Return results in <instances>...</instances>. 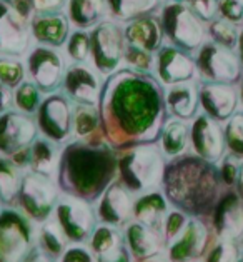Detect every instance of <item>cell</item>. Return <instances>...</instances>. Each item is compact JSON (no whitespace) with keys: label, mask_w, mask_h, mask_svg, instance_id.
Segmentation results:
<instances>
[{"label":"cell","mask_w":243,"mask_h":262,"mask_svg":"<svg viewBox=\"0 0 243 262\" xmlns=\"http://www.w3.org/2000/svg\"><path fill=\"white\" fill-rule=\"evenodd\" d=\"M223 134L228 152L238 161H243V112H235L227 120Z\"/></svg>","instance_id":"37"},{"label":"cell","mask_w":243,"mask_h":262,"mask_svg":"<svg viewBox=\"0 0 243 262\" xmlns=\"http://www.w3.org/2000/svg\"><path fill=\"white\" fill-rule=\"evenodd\" d=\"M22 177L23 170L10 157L0 156V201L4 206H12L17 201Z\"/></svg>","instance_id":"33"},{"label":"cell","mask_w":243,"mask_h":262,"mask_svg":"<svg viewBox=\"0 0 243 262\" xmlns=\"http://www.w3.org/2000/svg\"><path fill=\"white\" fill-rule=\"evenodd\" d=\"M190 145V127L185 120L170 119L165 122L158 137V147L162 154L168 159L180 157L187 152Z\"/></svg>","instance_id":"29"},{"label":"cell","mask_w":243,"mask_h":262,"mask_svg":"<svg viewBox=\"0 0 243 262\" xmlns=\"http://www.w3.org/2000/svg\"><path fill=\"white\" fill-rule=\"evenodd\" d=\"M14 107V89H10L0 82V114L9 112Z\"/></svg>","instance_id":"48"},{"label":"cell","mask_w":243,"mask_h":262,"mask_svg":"<svg viewBox=\"0 0 243 262\" xmlns=\"http://www.w3.org/2000/svg\"><path fill=\"white\" fill-rule=\"evenodd\" d=\"M118 152L117 181L132 195H140L155 190L162 185L165 167V156L157 144L133 145Z\"/></svg>","instance_id":"4"},{"label":"cell","mask_w":243,"mask_h":262,"mask_svg":"<svg viewBox=\"0 0 243 262\" xmlns=\"http://www.w3.org/2000/svg\"><path fill=\"white\" fill-rule=\"evenodd\" d=\"M42 91L32 80H23L14 89V104L17 111L27 116H35L42 104Z\"/></svg>","instance_id":"35"},{"label":"cell","mask_w":243,"mask_h":262,"mask_svg":"<svg viewBox=\"0 0 243 262\" xmlns=\"http://www.w3.org/2000/svg\"><path fill=\"white\" fill-rule=\"evenodd\" d=\"M125 37L120 25L104 20L90 32V59L102 77H108L124 62Z\"/></svg>","instance_id":"12"},{"label":"cell","mask_w":243,"mask_h":262,"mask_svg":"<svg viewBox=\"0 0 243 262\" xmlns=\"http://www.w3.org/2000/svg\"><path fill=\"white\" fill-rule=\"evenodd\" d=\"M25 80V66L18 57L0 55V82L10 89H15Z\"/></svg>","instance_id":"40"},{"label":"cell","mask_w":243,"mask_h":262,"mask_svg":"<svg viewBox=\"0 0 243 262\" xmlns=\"http://www.w3.org/2000/svg\"><path fill=\"white\" fill-rule=\"evenodd\" d=\"M238 260V249L235 242L230 239H220L210 254L207 255L205 262H236Z\"/></svg>","instance_id":"42"},{"label":"cell","mask_w":243,"mask_h":262,"mask_svg":"<svg viewBox=\"0 0 243 262\" xmlns=\"http://www.w3.org/2000/svg\"><path fill=\"white\" fill-rule=\"evenodd\" d=\"M190 144L195 156L216 164L225 156V134L216 122L207 114H200L190 125Z\"/></svg>","instance_id":"17"},{"label":"cell","mask_w":243,"mask_h":262,"mask_svg":"<svg viewBox=\"0 0 243 262\" xmlns=\"http://www.w3.org/2000/svg\"><path fill=\"white\" fill-rule=\"evenodd\" d=\"M124 62L127 63V67L133 70L155 74V54H152L145 49L130 46L127 42L124 47Z\"/></svg>","instance_id":"39"},{"label":"cell","mask_w":243,"mask_h":262,"mask_svg":"<svg viewBox=\"0 0 243 262\" xmlns=\"http://www.w3.org/2000/svg\"><path fill=\"white\" fill-rule=\"evenodd\" d=\"M121 232H124L125 246L132 254L133 260H145L152 255L162 254L165 249L163 234L133 217L125 224Z\"/></svg>","instance_id":"21"},{"label":"cell","mask_w":243,"mask_h":262,"mask_svg":"<svg viewBox=\"0 0 243 262\" xmlns=\"http://www.w3.org/2000/svg\"><path fill=\"white\" fill-rule=\"evenodd\" d=\"M52 217L60 226L68 244H88L99 224L92 202L67 194L60 195Z\"/></svg>","instance_id":"9"},{"label":"cell","mask_w":243,"mask_h":262,"mask_svg":"<svg viewBox=\"0 0 243 262\" xmlns=\"http://www.w3.org/2000/svg\"><path fill=\"white\" fill-rule=\"evenodd\" d=\"M142 262H168V260H167V257H163L162 254H157V255H152V257L145 259Z\"/></svg>","instance_id":"51"},{"label":"cell","mask_w":243,"mask_h":262,"mask_svg":"<svg viewBox=\"0 0 243 262\" xmlns=\"http://www.w3.org/2000/svg\"><path fill=\"white\" fill-rule=\"evenodd\" d=\"M238 57H240V62H241V66H243V29L240 32V39H238Z\"/></svg>","instance_id":"52"},{"label":"cell","mask_w":243,"mask_h":262,"mask_svg":"<svg viewBox=\"0 0 243 262\" xmlns=\"http://www.w3.org/2000/svg\"><path fill=\"white\" fill-rule=\"evenodd\" d=\"M212 224L220 239L235 241L243 234V199L238 192L222 194L212 212Z\"/></svg>","instance_id":"22"},{"label":"cell","mask_w":243,"mask_h":262,"mask_svg":"<svg viewBox=\"0 0 243 262\" xmlns=\"http://www.w3.org/2000/svg\"><path fill=\"white\" fill-rule=\"evenodd\" d=\"M202 22H212L218 15V0H185Z\"/></svg>","instance_id":"46"},{"label":"cell","mask_w":243,"mask_h":262,"mask_svg":"<svg viewBox=\"0 0 243 262\" xmlns=\"http://www.w3.org/2000/svg\"><path fill=\"white\" fill-rule=\"evenodd\" d=\"M57 262H95V255L88 244H68Z\"/></svg>","instance_id":"45"},{"label":"cell","mask_w":243,"mask_h":262,"mask_svg":"<svg viewBox=\"0 0 243 262\" xmlns=\"http://www.w3.org/2000/svg\"><path fill=\"white\" fill-rule=\"evenodd\" d=\"M236 190H238V195L243 199V164L240 165V174H238V181H236Z\"/></svg>","instance_id":"50"},{"label":"cell","mask_w":243,"mask_h":262,"mask_svg":"<svg viewBox=\"0 0 243 262\" xmlns=\"http://www.w3.org/2000/svg\"><path fill=\"white\" fill-rule=\"evenodd\" d=\"M208 35L212 42L218 43V46L235 50L238 47V39H240V32L236 29V25L225 20V18H215V20L208 22Z\"/></svg>","instance_id":"36"},{"label":"cell","mask_w":243,"mask_h":262,"mask_svg":"<svg viewBox=\"0 0 243 262\" xmlns=\"http://www.w3.org/2000/svg\"><path fill=\"white\" fill-rule=\"evenodd\" d=\"M102 87L104 82L97 69L87 63H72L65 69L60 89L72 104L99 107Z\"/></svg>","instance_id":"14"},{"label":"cell","mask_w":243,"mask_h":262,"mask_svg":"<svg viewBox=\"0 0 243 262\" xmlns=\"http://www.w3.org/2000/svg\"><path fill=\"white\" fill-rule=\"evenodd\" d=\"M99 224L124 227L133 217V195L118 181H113L93 202Z\"/></svg>","instance_id":"19"},{"label":"cell","mask_w":243,"mask_h":262,"mask_svg":"<svg viewBox=\"0 0 243 262\" xmlns=\"http://www.w3.org/2000/svg\"><path fill=\"white\" fill-rule=\"evenodd\" d=\"M2 206H4V204H2V201H0V209H2Z\"/></svg>","instance_id":"54"},{"label":"cell","mask_w":243,"mask_h":262,"mask_svg":"<svg viewBox=\"0 0 243 262\" xmlns=\"http://www.w3.org/2000/svg\"><path fill=\"white\" fill-rule=\"evenodd\" d=\"M37 246L55 260H59V257L63 254V251L67 249L68 241H67L65 235H63L60 226L55 222L54 217L45 221V222L38 224Z\"/></svg>","instance_id":"32"},{"label":"cell","mask_w":243,"mask_h":262,"mask_svg":"<svg viewBox=\"0 0 243 262\" xmlns=\"http://www.w3.org/2000/svg\"><path fill=\"white\" fill-rule=\"evenodd\" d=\"M67 17L77 29L88 30L105 20V0H67Z\"/></svg>","instance_id":"28"},{"label":"cell","mask_w":243,"mask_h":262,"mask_svg":"<svg viewBox=\"0 0 243 262\" xmlns=\"http://www.w3.org/2000/svg\"><path fill=\"white\" fill-rule=\"evenodd\" d=\"M220 179L223 185L227 187H233L236 185V181H238V174H240V165H238V159L233 157L232 154L228 156H223L222 157V162H220Z\"/></svg>","instance_id":"44"},{"label":"cell","mask_w":243,"mask_h":262,"mask_svg":"<svg viewBox=\"0 0 243 262\" xmlns=\"http://www.w3.org/2000/svg\"><path fill=\"white\" fill-rule=\"evenodd\" d=\"M35 14H50V12H62L67 5V0H30Z\"/></svg>","instance_id":"47"},{"label":"cell","mask_w":243,"mask_h":262,"mask_svg":"<svg viewBox=\"0 0 243 262\" xmlns=\"http://www.w3.org/2000/svg\"><path fill=\"white\" fill-rule=\"evenodd\" d=\"M62 147L50 140L47 137L40 136L32 142L30 145V165L29 170L37 172V174L54 177L57 181L59 174V164H60Z\"/></svg>","instance_id":"27"},{"label":"cell","mask_w":243,"mask_h":262,"mask_svg":"<svg viewBox=\"0 0 243 262\" xmlns=\"http://www.w3.org/2000/svg\"><path fill=\"white\" fill-rule=\"evenodd\" d=\"M97 134L102 136L99 107L74 104V137L88 140Z\"/></svg>","instance_id":"34"},{"label":"cell","mask_w":243,"mask_h":262,"mask_svg":"<svg viewBox=\"0 0 243 262\" xmlns=\"http://www.w3.org/2000/svg\"><path fill=\"white\" fill-rule=\"evenodd\" d=\"M88 247L92 249L95 260H99L118 254L127 246L124 241V232L118 231V227L108 226V224H97L88 239Z\"/></svg>","instance_id":"30"},{"label":"cell","mask_w":243,"mask_h":262,"mask_svg":"<svg viewBox=\"0 0 243 262\" xmlns=\"http://www.w3.org/2000/svg\"><path fill=\"white\" fill-rule=\"evenodd\" d=\"M37 134L38 127L32 116L14 108L0 114V156L12 157L15 152L30 147Z\"/></svg>","instance_id":"15"},{"label":"cell","mask_w":243,"mask_h":262,"mask_svg":"<svg viewBox=\"0 0 243 262\" xmlns=\"http://www.w3.org/2000/svg\"><path fill=\"white\" fill-rule=\"evenodd\" d=\"M27 74L42 94H54L62 87L65 66L59 50L37 43L27 55Z\"/></svg>","instance_id":"13"},{"label":"cell","mask_w":243,"mask_h":262,"mask_svg":"<svg viewBox=\"0 0 243 262\" xmlns=\"http://www.w3.org/2000/svg\"><path fill=\"white\" fill-rule=\"evenodd\" d=\"M155 75L165 87L191 82L197 75L195 59L172 43L162 46L155 54Z\"/></svg>","instance_id":"16"},{"label":"cell","mask_w":243,"mask_h":262,"mask_svg":"<svg viewBox=\"0 0 243 262\" xmlns=\"http://www.w3.org/2000/svg\"><path fill=\"white\" fill-rule=\"evenodd\" d=\"M67 55L74 60V63H85L90 59V32L77 29L68 35L65 43Z\"/></svg>","instance_id":"38"},{"label":"cell","mask_w":243,"mask_h":262,"mask_svg":"<svg viewBox=\"0 0 243 262\" xmlns=\"http://www.w3.org/2000/svg\"><path fill=\"white\" fill-rule=\"evenodd\" d=\"M165 105H167L168 116L172 117L185 120V122L195 119L200 102H198V87L193 84V80L167 87Z\"/></svg>","instance_id":"25"},{"label":"cell","mask_w":243,"mask_h":262,"mask_svg":"<svg viewBox=\"0 0 243 262\" xmlns=\"http://www.w3.org/2000/svg\"><path fill=\"white\" fill-rule=\"evenodd\" d=\"M238 99H240V104L243 107V79L240 80V91H238Z\"/></svg>","instance_id":"53"},{"label":"cell","mask_w":243,"mask_h":262,"mask_svg":"<svg viewBox=\"0 0 243 262\" xmlns=\"http://www.w3.org/2000/svg\"><path fill=\"white\" fill-rule=\"evenodd\" d=\"M105 4L113 18L130 22L137 17L153 14L162 0H105Z\"/></svg>","instance_id":"31"},{"label":"cell","mask_w":243,"mask_h":262,"mask_svg":"<svg viewBox=\"0 0 243 262\" xmlns=\"http://www.w3.org/2000/svg\"><path fill=\"white\" fill-rule=\"evenodd\" d=\"M198 102L203 114L216 122H227L236 112L240 104L238 91L230 84H215V82H200L198 85Z\"/></svg>","instance_id":"20"},{"label":"cell","mask_w":243,"mask_h":262,"mask_svg":"<svg viewBox=\"0 0 243 262\" xmlns=\"http://www.w3.org/2000/svg\"><path fill=\"white\" fill-rule=\"evenodd\" d=\"M32 39L40 46L59 49L65 46L70 35V20L63 12L34 14L30 18Z\"/></svg>","instance_id":"23"},{"label":"cell","mask_w":243,"mask_h":262,"mask_svg":"<svg viewBox=\"0 0 243 262\" xmlns=\"http://www.w3.org/2000/svg\"><path fill=\"white\" fill-rule=\"evenodd\" d=\"M60 195L62 190L54 177L27 170L22 177L17 204L18 209L23 210L32 221L42 224L52 219Z\"/></svg>","instance_id":"8"},{"label":"cell","mask_w":243,"mask_h":262,"mask_svg":"<svg viewBox=\"0 0 243 262\" xmlns=\"http://www.w3.org/2000/svg\"><path fill=\"white\" fill-rule=\"evenodd\" d=\"M218 15L236 27L243 25V0H218Z\"/></svg>","instance_id":"43"},{"label":"cell","mask_w":243,"mask_h":262,"mask_svg":"<svg viewBox=\"0 0 243 262\" xmlns=\"http://www.w3.org/2000/svg\"><path fill=\"white\" fill-rule=\"evenodd\" d=\"M236 262H243V259H238V260H236Z\"/></svg>","instance_id":"55"},{"label":"cell","mask_w":243,"mask_h":262,"mask_svg":"<svg viewBox=\"0 0 243 262\" xmlns=\"http://www.w3.org/2000/svg\"><path fill=\"white\" fill-rule=\"evenodd\" d=\"M99 111L102 136L115 150L157 144L168 120L162 82L155 74L130 67L105 77Z\"/></svg>","instance_id":"1"},{"label":"cell","mask_w":243,"mask_h":262,"mask_svg":"<svg viewBox=\"0 0 243 262\" xmlns=\"http://www.w3.org/2000/svg\"><path fill=\"white\" fill-rule=\"evenodd\" d=\"M165 39L188 54L197 52L205 42V25L185 0H168L160 12Z\"/></svg>","instance_id":"6"},{"label":"cell","mask_w":243,"mask_h":262,"mask_svg":"<svg viewBox=\"0 0 243 262\" xmlns=\"http://www.w3.org/2000/svg\"><path fill=\"white\" fill-rule=\"evenodd\" d=\"M30 0H0V55L20 57L30 47Z\"/></svg>","instance_id":"7"},{"label":"cell","mask_w":243,"mask_h":262,"mask_svg":"<svg viewBox=\"0 0 243 262\" xmlns=\"http://www.w3.org/2000/svg\"><path fill=\"white\" fill-rule=\"evenodd\" d=\"M218 167L198 156L170 159L165 167L162 190L175 209L190 217L212 214L222 195Z\"/></svg>","instance_id":"3"},{"label":"cell","mask_w":243,"mask_h":262,"mask_svg":"<svg viewBox=\"0 0 243 262\" xmlns=\"http://www.w3.org/2000/svg\"><path fill=\"white\" fill-rule=\"evenodd\" d=\"M188 219H190V215L185 214L180 209H170L168 210V214L163 221V227H162V234L165 237V246H167L172 239H175L177 235L183 231V227L187 226Z\"/></svg>","instance_id":"41"},{"label":"cell","mask_w":243,"mask_h":262,"mask_svg":"<svg viewBox=\"0 0 243 262\" xmlns=\"http://www.w3.org/2000/svg\"><path fill=\"white\" fill-rule=\"evenodd\" d=\"M118 152L104 137L75 139L62 147L57 184L62 194L95 202L117 181Z\"/></svg>","instance_id":"2"},{"label":"cell","mask_w":243,"mask_h":262,"mask_svg":"<svg viewBox=\"0 0 243 262\" xmlns=\"http://www.w3.org/2000/svg\"><path fill=\"white\" fill-rule=\"evenodd\" d=\"M208 242V229L200 217H190L183 231L165 246L168 262H197Z\"/></svg>","instance_id":"18"},{"label":"cell","mask_w":243,"mask_h":262,"mask_svg":"<svg viewBox=\"0 0 243 262\" xmlns=\"http://www.w3.org/2000/svg\"><path fill=\"white\" fill-rule=\"evenodd\" d=\"M195 63L200 82L235 85L241 80L243 66L238 54L212 40L203 42V46L197 50Z\"/></svg>","instance_id":"10"},{"label":"cell","mask_w":243,"mask_h":262,"mask_svg":"<svg viewBox=\"0 0 243 262\" xmlns=\"http://www.w3.org/2000/svg\"><path fill=\"white\" fill-rule=\"evenodd\" d=\"M125 42L130 46L149 50L152 54H157L158 49L163 46L165 32L162 27L160 15L149 14L137 17L133 20L127 22L124 29Z\"/></svg>","instance_id":"24"},{"label":"cell","mask_w":243,"mask_h":262,"mask_svg":"<svg viewBox=\"0 0 243 262\" xmlns=\"http://www.w3.org/2000/svg\"><path fill=\"white\" fill-rule=\"evenodd\" d=\"M38 224L18 207L0 209V262H23L37 246Z\"/></svg>","instance_id":"5"},{"label":"cell","mask_w":243,"mask_h":262,"mask_svg":"<svg viewBox=\"0 0 243 262\" xmlns=\"http://www.w3.org/2000/svg\"><path fill=\"white\" fill-rule=\"evenodd\" d=\"M23 262H57V260L50 257V255H47L38 246H35L30 251V254L27 255V257H25Z\"/></svg>","instance_id":"49"},{"label":"cell","mask_w":243,"mask_h":262,"mask_svg":"<svg viewBox=\"0 0 243 262\" xmlns=\"http://www.w3.org/2000/svg\"><path fill=\"white\" fill-rule=\"evenodd\" d=\"M38 132L43 137L65 145L74 136V105L63 92H54L43 97L35 114Z\"/></svg>","instance_id":"11"},{"label":"cell","mask_w":243,"mask_h":262,"mask_svg":"<svg viewBox=\"0 0 243 262\" xmlns=\"http://www.w3.org/2000/svg\"><path fill=\"white\" fill-rule=\"evenodd\" d=\"M170 210V202L163 190H150V192L137 195L133 199V219L147 224L162 232L163 221Z\"/></svg>","instance_id":"26"}]
</instances>
